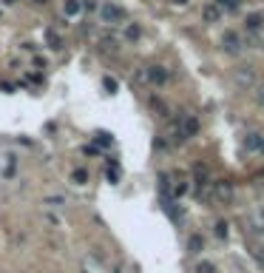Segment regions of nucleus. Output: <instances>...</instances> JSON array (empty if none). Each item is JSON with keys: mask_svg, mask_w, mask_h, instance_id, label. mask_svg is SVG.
<instances>
[{"mask_svg": "<svg viewBox=\"0 0 264 273\" xmlns=\"http://www.w3.org/2000/svg\"><path fill=\"white\" fill-rule=\"evenodd\" d=\"M99 20H103V23H123L125 20V9L123 6H117V3H103V6H99Z\"/></svg>", "mask_w": 264, "mask_h": 273, "instance_id": "obj_1", "label": "nucleus"}, {"mask_svg": "<svg viewBox=\"0 0 264 273\" xmlns=\"http://www.w3.org/2000/svg\"><path fill=\"white\" fill-rule=\"evenodd\" d=\"M213 199L216 202H230V199H233V185H230L228 179L213 182Z\"/></svg>", "mask_w": 264, "mask_h": 273, "instance_id": "obj_2", "label": "nucleus"}, {"mask_svg": "<svg viewBox=\"0 0 264 273\" xmlns=\"http://www.w3.org/2000/svg\"><path fill=\"white\" fill-rule=\"evenodd\" d=\"M221 49L228 51V54H239L241 51V37L236 31H225L221 34Z\"/></svg>", "mask_w": 264, "mask_h": 273, "instance_id": "obj_3", "label": "nucleus"}, {"mask_svg": "<svg viewBox=\"0 0 264 273\" xmlns=\"http://www.w3.org/2000/svg\"><path fill=\"white\" fill-rule=\"evenodd\" d=\"M236 83H239V88H250V85L256 83V74H253V68H250V66L236 68Z\"/></svg>", "mask_w": 264, "mask_h": 273, "instance_id": "obj_4", "label": "nucleus"}, {"mask_svg": "<svg viewBox=\"0 0 264 273\" xmlns=\"http://www.w3.org/2000/svg\"><path fill=\"white\" fill-rule=\"evenodd\" d=\"M148 80H151L154 85H165L168 83V71L162 66H151L148 68Z\"/></svg>", "mask_w": 264, "mask_h": 273, "instance_id": "obj_5", "label": "nucleus"}, {"mask_svg": "<svg viewBox=\"0 0 264 273\" xmlns=\"http://www.w3.org/2000/svg\"><path fill=\"white\" fill-rule=\"evenodd\" d=\"M179 128H182V137L188 140V137H193V134L199 131V122L193 120V117H185V120L179 122Z\"/></svg>", "mask_w": 264, "mask_h": 273, "instance_id": "obj_6", "label": "nucleus"}, {"mask_svg": "<svg viewBox=\"0 0 264 273\" xmlns=\"http://www.w3.org/2000/svg\"><path fill=\"white\" fill-rule=\"evenodd\" d=\"M193 176H196V182H199V191H202L205 185H210V174H208L205 165H196V168H193Z\"/></svg>", "mask_w": 264, "mask_h": 273, "instance_id": "obj_7", "label": "nucleus"}, {"mask_svg": "<svg viewBox=\"0 0 264 273\" xmlns=\"http://www.w3.org/2000/svg\"><path fill=\"white\" fill-rule=\"evenodd\" d=\"M202 17L208 20V23H219V17H221V12H219V6H205V12H202Z\"/></svg>", "mask_w": 264, "mask_h": 273, "instance_id": "obj_8", "label": "nucleus"}, {"mask_svg": "<svg viewBox=\"0 0 264 273\" xmlns=\"http://www.w3.org/2000/svg\"><path fill=\"white\" fill-rule=\"evenodd\" d=\"M245 23H247V29H250V31H256V29H261V26H264V17H261V14H247Z\"/></svg>", "mask_w": 264, "mask_h": 273, "instance_id": "obj_9", "label": "nucleus"}, {"mask_svg": "<svg viewBox=\"0 0 264 273\" xmlns=\"http://www.w3.org/2000/svg\"><path fill=\"white\" fill-rule=\"evenodd\" d=\"M139 34H142V29H139L136 23L125 26V40H131V43H134V40H139Z\"/></svg>", "mask_w": 264, "mask_h": 273, "instance_id": "obj_10", "label": "nucleus"}, {"mask_svg": "<svg viewBox=\"0 0 264 273\" xmlns=\"http://www.w3.org/2000/svg\"><path fill=\"white\" fill-rule=\"evenodd\" d=\"M258 142H261V134H247V137H245V148H247V151L258 148Z\"/></svg>", "mask_w": 264, "mask_h": 273, "instance_id": "obj_11", "label": "nucleus"}, {"mask_svg": "<svg viewBox=\"0 0 264 273\" xmlns=\"http://www.w3.org/2000/svg\"><path fill=\"white\" fill-rule=\"evenodd\" d=\"M80 9H83L80 0H66V14H71V17H74V14H80Z\"/></svg>", "mask_w": 264, "mask_h": 273, "instance_id": "obj_12", "label": "nucleus"}, {"mask_svg": "<svg viewBox=\"0 0 264 273\" xmlns=\"http://www.w3.org/2000/svg\"><path fill=\"white\" fill-rule=\"evenodd\" d=\"M46 40H49V46L51 49H63V40H60V34H54V31H46Z\"/></svg>", "mask_w": 264, "mask_h": 273, "instance_id": "obj_13", "label": "nucleus"}, {"mask_svg": "<svg viewBox=\"0 0 264 273\" xmlns=\"http://www.w3.org/2000/svg\"><path fill=\"white\" fill-rule=\"evenodd\" d=\"M71 179L77 182V185H86V179H88L86 168H77V171H74V174H71Z\"/></svg>", "mask_w": 264, "mask_h": 273, "instance_id": "obj_14", "label": "nucleus"}, {"mask_svg": "<svg viewBox=\"0 0 264 273\" xmlns=\"http://www.w3.org/2000/svg\"><path fill=\"white\" fill-rule=\"evenodd\" d=\"M253 231H258V233L264 231V211L256 213V219H253Z\"/></svg>", "mask_w": 264, "mask_h": 273, "instance_id": "obj_15", "label": "nucleus"}, {"mask_svg": "<svg viewBox=\"0 0 264 273\" xmlns=\"http://www.w3.org/2000/svg\"><path fill=\"white\" fill-rule=\"evenodd\" d=\"M188 248H191V253H199V250H202V236H191Z\"/></svg>", "mask_w": 264, "mask_h": 273, "instance_id": "obj_16", "label": "nucleus"}, {"mask_svg": "<svg viewBox=\"0 0 264 273\" xmlns=\"http://www.w3.org/2000/svg\"><path fill=\"white\" fill-rule=\"evenodd\" d=\"M196 273H216V267L210 265V262H199V265H196Z\"/></svg>", "mask_w": 264, "mask_h": 273, "instance_id": "obj_17", "label": "nucleus"}, {"mask_svg": "<svg viewBox=\"0 0 264 273\" xmlns=\"http://www.w3.org/2000/svg\"><path fill=\"white\" fill-rule=\"evenodd\" d=\"M103 49L105 51H114V49H117V40H114V37H103Z\"/></svg>", "mask_w": 264, "mask_h": 273, "instance_id": "obj_18", "label": "nucleus"}, {"mask_svg": "<svg viewBox=\"0 0 264 273\" xmlns=\"http://www.w3.org/2000/svg\"><path fill=\"white\" fill-rule=\"evenodd\" d=\"M219 6H225V9H239V3L241 0H216Z\"/></svg>", "mask_w": 264, "mask_h": 273, "instance_id": "obj_19", "label": "nucleus"}, {"mask_svg": "<svg viewBox=\"0 0 264 273\" xmlns=\"http://www.w3.org/2000/svg\"><path fill=\"white\" fill-rule=\"evenodd\" d=\"M216 236H228V222H216Z\"/></svg>", "mask_w": 264, "mask_h": 273, "instance_id": "obj_20", "label": "nucleus"}, {"mask_svg": "<svg viewBox=\"0 0 264 273\" xmlns=\"http://www.w3.org/2000/svg\"><path fill=\"white\" fill-rule=\"evenodd\" d=\"M185 191H188V185H185V182H182V179H179V182H176V185H173V194H176V196H182V194H185Z\"/></svg>", "mask_w": 264, "mask_h": 273, "instance_id": "obj_21", "label": "nucleus"}, {"mask_svg": "<svg viewBox=\"0 0 264 273\" xmlns=\"http://www.w3.org/2000/svg\"><path fill=\"white\" fill-rule=\"evenodd\" d=\"M253 256H256V259L264 265V248H256V250H253Z\"/></svg>", "mask_w": 264, "mask_h": 273, "instance_id": "obj_22", "label": "nucleus"}, {"mask_svg": "<svg viewBox=\"0 0 264 273\" xmlns=\"http://www.w3.org/2000/svg\"><path fill=\"white\" fill-rule=\"evenodd\" d=\"M105 88H108V91H117V83H114L111 77H105Z\"/></svg>", "mask_w": 264, "mask_h": 273, "instance_id": "obj_23", "label": "nucleus"}, {"mask_svg": "<svg viewBox=\"0 0 264 273\" xmlns=\"http://www.w3.org/2000/svg\"><path fill=\"white\" fill-rule=\"evenodd\" d=\"M97 142H103V145H111V137H108V134H99Z\"/></svg>", "mask_w": 264, "mask_h": 273, "instance_id": "obj_24", "label": "nucleus"}, {"mask_svg": "<svg viewBox=\"0 0 264 273\" xmlns=\"http://www.w3.org/2000/svg\"><path fill=\"white\" fill-rule=\"evenodd\" d=\"M173 6H188V3H191V0H171Z\"/></svg>", "mask_w": 264, "mask_h": 273, "instance_id": "obj_25", "label": "nucleus"}, {"mask_svg": "<svg viewBox=\"0 0 264 273\" xmlns=\"http://www.w3.org/2000/svg\"><path fill=\"white\" fill-rule=\"evenodd\" d=\"M258 91H261V94H258V103L264 105V85H261V88H258Z\"/></svg>", "mask_w": 264, "mask_h": 273, "instance_id": "obj_26", "label": "nucleus"}, {"mask_svg": "<svg viewBox=\"0 0 264 273\" xmlns=\"http://www.w3.org/2000/svg\"><path fill=\"white\" fill-rule=\"evenodd\" d=\"M258 148H261V151H264V137H261V142H258Z\"/></svg>", "mask_w": 264, "mask_h": 273, "instance_id": "obj_27", "label": "nucleus"}, {"mask_svg": "<svg viewBox=\"0 0 264 273\" xmlns=\"http://www.w3.org/2000/svg\"><path fill=\"white\" fill-rule=\"evenodd\" d=\"M3 3H14V0H3Z\"/></svg>", "mask_w": 264, "mask_h": 273, "instance_id": "obj_28", "label": "nucleus"}, {"mask_svg": "<svg viewBox=\"0 0 264 273\" xmlns=\"http://www.w3.org/2000/svg\"><path fill=\"white\" fill-rule=\"evenodd\" d=\"M34 3H46V0H34Z\"/></svg>", "mask_w": 264, "mask_h": 273, "instance_id": "obj_29", "label": "nucleus"}]
</instances>
